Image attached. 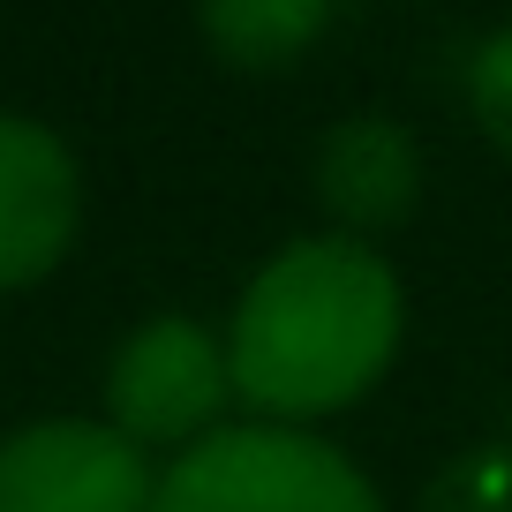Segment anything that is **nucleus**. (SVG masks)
<instances>
[{
    "mask_svg": "<svg viewBox=\"0 0 512 512\" xmlns=\"http://www.w3.org/2000/svg\"><path fill=\"white\" fill-rule=\"evenodd\" d=\"M151 512H384L354 452L287 422H226L159 467Z\"/></svg>",
    "mask_w": 512,
    "mask_h": 512,
    "instance_id": "2",
    "label": "nucleus"
},
{
    "mask_svg": "<svg viewBox=\"0 0 512 512\" xmlns=\"http://www.w3.org/2000/svg\"><path fill=\"white\" fill-rule=\"evenodd\" d=\"M467 106H475V128L512 159V23H497L475 46V61H467Z\"/></svg>",
    "mask_w": 512,
    "mask_h": 512,
    "instance_id": "9",
    "label": "nucleus"
},
{
    "mask_svg": "<svg viewBox=\"0 0 512 512\" xmlns=\"http://www.w3.org/2000/svg\"><path fill=\"white\" fill-rule=\"evenodd\" d=\"M234 377H226V339L219 324L189 309L128 324L106 354V422L144 452H189L196 437L226 430Z\"/></svg>",
    "mask_w": 512,
    "mask_h": 512,
    "instance_id": "3",
    "label": "nucleus"
},
{
    "mask_svg": "<svg viewBox=\"0 0 512 512\" xmlns=\"http://www.w3.org/2000/svg\"><path fill=\"white\" fill-rule=\"evenodd\" d=\"M196 31L211 38L226 68H294L324 31H332V8L324 0H211Z\"/></svg>",
    "mask_w": 512,
    "mask_h": 512,
    "instance_id": "7",
    "label": "nucleus"
},
{
    "mask_svg": "<svg viewBox=\"0 0 512 512\" xmlns=\"http://www.w3.org/2000/svg\"><path fill=\"white\" fill-rule=\"evenodd\" d=\"M159 467L106 415H31L0 430V512H151Z\"/></svg>",
    "mask_w": 512,
    "mask_h": 512,
    "instance_id": "4",
    "label": "nucleus"
},
{
    "mask_svg": "<svg viewBox=\"0 0 512 512\" xmlns=\"http://www.w3.org/2000/svg\"><path fill=\"white\" fill-rule=\"evenodd\" d=\"M309 189L332 211V234L377 241L422 204V144L392 113H339L317 136Z\"/></svg>",
    "mask_w": 512,
    "mask_h": 512,
    "instance_id": "6",
    "label": "nucleus"
},
{
    "mask_svg": "<svg viewBox=\"0 0 512 512\" xmlns=\"http://www.w3.org/2000/svg\"><path fill=\"white\" fill-rule=\"evenodd\" d=\"M83 234V159L53 121L0 106V294L53 279Z\"/></svg>",
    "mask_w": 512,
    "mask_h": 512,
    "instance_id": "5",
    "label": "nucleus"
},
{
    "mask_svg": "<svg viewBox=\"0 0 512 512\" xmlns=\"http://www.w3.org/2000/svg\"><path fill=\"white\" fill-rule=\"evenodd\" d=\"M226 377L249 422H309L369 400L407 339V287L377 241L294 234L279 241L219 324Z\"/></svg>",
    "mask_w": 512,
    "mask_h": 512,
    "instance_id": "1",
    "label": "nucleus"
},
{
    "mask_svg": "<svg viewBox=\"0 0 512 512\" xmlns=\"http://www.w3.org/2000/svg\"><path fill=\"white\" fill-rule=\"evenodd\" d=\"M415 512H512V452H497V445L452 452L430 475Z\"/></svg>",
    "mask_w": 512,
    "mask_h": 512,
    "instance_id": "8",
    "label": "nucleus"
}]
</instances>
